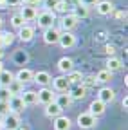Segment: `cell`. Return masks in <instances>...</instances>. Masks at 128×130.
I'll return each instance as SVG.
<instances>
[{"mask_svg": "<svg viewBox=\"0 0 128 130\" xmlns=\"http://www.w3.org/2000/svg\"><path fill=\"white\" fill-rule=\"evenodd\" d=\"M36 20H38V27L42 29H49V27H54V22H56V14L54 11H42L36 14Z\"/></svg>", "mask_w": 128, "mask_h": 130, "instance_id": "6da1fadb", "label": "cell"}, {"mask_svg": "<svg viewBox=\"0 0 128 130\" xmlns=\"http://www.w3.org/2000/svg\"><path fill=\"white\" fill-rule=\"evenodd\" d=\"M76 121H78V126L81 130H90V128H94L96 125H98V118L92 116L90 112H81Z\"/></svg>", "mask_w": 128, "mask_h": 130, "instance_id": "7a4b0ae2", "label": "cell"}, {"mask_svg": "<svg viewBox=\"0 0 128 130\" xmlns=\"http://www.w3.org/2000/svg\"><path fill=\"white\" fill-rule=\"evenodd\" d=\"M78 22H79V18H78L74 13H67V14H63V16H61L60 25H61L63 31H72V29L78 25Z\"/></svg>", "mask_w": 128, "mask_h": 130, "instance_id": "3957f363", "label": "cell"}, {"mask_svg": "<svg viewBox=\"0 0 128 130\" xmlns=\"http://www.w3.org/2000/svg\"><path fill=\"white\" fill-rule=\"evenodd\" d=\"M54 90L49 89V87H42L38 92H36V98H38V103H43V105H49L54 101Z\"/></svg>", "mask_w": 128, "mask_h": 130, "instance_id": "277c9868", "label": "cell"}, {"mask_svg": "<svg viewBox=\"0 0 128 130\" xmlns=\"http://www.w3.org/2000/svg\"><path fill=\"white\" fill-rule=\"evenodd\" d=\"M51 81H52L54 90H58V92H67L70 89V83H69V79H67V74H61L58 78H52Z\"/></svg>", "mask_w": 128, "mask_h": 130, "instance_id": "5b68a950", "label": "cell"}, {"mask_svg": "<svg viewBox=\"0 0 128 130\" xmlns=\"http://www.w3.org/2000/svg\"><path fill=\"white\" fill-rule=\"evenodd\" d=\"M60 40V31L56 27H49V29H43V42L47 45H56Z\"/></svg>", "mask_w": 128, "mask_h": 130, "instance_id": "8992f818", "label": "cell"}, {"mask_svg": "<svg viewBox=\"0 0 128 130\" xmlns=\"http://www.w3.org/2000/svg\"><path fill=\"white\" fill-rule=\"evenodd\" d=\"M2 123H4V126H6L7 130H16V128L22 125V123H20V116H18L16 112H9L7 116L4 118Z\"/></svg>", "mask_w": 128, "mask_h": 130, "instance_id": "52a82bcc", "label": "cell"}, {"mask_svg": "<svg viewBox=\"0 0 128 130\" xmlns=\"http://www.w3.org/2000/svg\"><path fill=\"white\" fill-rule=\"evenodd\" d=\"M58 43H60L63 49H70V47H74V43H76V36L72 35L70 31H63V32H60Z\"/></svg>", "mask_w": 128, "mask_h": 130, "instance_id": "ba28073f", "label": "cell"}, {"mask_svg": "<svg viewBox=\"0 0 128 130\" xmlns=\"http://www.w3.org/2000/svg\"><path fill=\"white\" fill-rule=\"evenodd\" d=\"M96 11L101 16H108V14L114 13V4H112L110 0H99V2L96 4Z\"/></svg>", "mask_w": 128, "mask_h": 130, "instance_id": "9c48e42d", "label": "cell"}, {"mask_svg": "<svg viewBox=\"0 0 128 130\" xmlns=\"http://www.w3.org/2000/svg\"><path fill=\"white\" fill-rule=\"evenodd\" d=\"M98 100L103 101L105 105H106V103H112V101L116 100V92L112 90L110 87H103V89H99V92H98Z\"/></svg>", "mask_w": 128, "mask_h": 130, "instance_id": "30bf717a", "label": "cell"}, {"mask_svg": "<svg viewBox=\"0 0 128 130\" xmlns=\"http://www.w3.org/2000/svg\"><path fill=\"white\" fill-rule=\"evenodd\" d=\"M105 110H106V105L103 103V101H99L98 98L90 103V107H88V112L92 114V116H96V118H99V116H103L105 114Z\"/></svg>", "mask_w": 128, "mask_h": 130, "instance_id": "8fae6325", "label": "cell"}, {"mask_svg": "<svg viewBox=\"0 0 128 130\" xmlns=\"http://www.w3.org/2000/svg\"><path fill=\"white\" fill-rule=\"evenodd\" d=\"M36 14H38V9L34 6H24L20 9V16L24 18V22H31V20H36Z\"/></svg>", "mask_w": 128, "mask_h": 130, "instance_id": "7c38bea8", "label": "cell"}, {"mask_svg": "<svg viewBox=\"0 0 128 130\" xmlns=\"http://www.w3.org/2000/svg\"><path fill=\"white\" fill-rule=\"evenodd\" d=\"M51 74L47 72V71H38V72H34L33 74V81H36L38 85H42V87H49V83H51Z\"/></svg>", "mask_w": 128, "mask_h": 130, "instance_id": "4fadbf2b", "label": "cell"}, {"mask_svg": "<svg viewBox=\"0 0 128 130\" xmlns=\"http://www.w3.org/2000/svg\"><path fill=\"white\" fill-rule=\"evenodd\" d=\"M67 92H69V96L72 98V101L83 100V98L87 96V89H85L83 85H70V89H69Z\"/></svg>", "mask_w": 128, "mask_h": 130, "instance_id": "5bb4252c", "label": "cell"}, {"mask_svg": "<svg viewBox=\"0 0 128 130\" xmlns=\"http://www.w3.org/2000/svg\"><path fill=\"white\" fill-rule=\"evenodd\" d=\"M7 103H9V110H11V112H16V114H20V112L25 108V103L22 101L20 96H11Z\"/></svg>", "mask_w": 128, "mask_h": 130, "instance_id": "9a60e30c", "label": "cell"}, {"mask_svg": "<svg viewBox=\"0 0 128 130\" xmlns=\"http://www.w3.org/2000/svg\"><path fill=\"white\" fill-rule=\"evenodd\" d=\"M70 125H72V121H70L67 116H58V118H54V121H52L54 130H70Z\"/></svg>", "mask_w": 128, "mask_h": 130, "instance_id": "2e32d148", "label": "cell"}, {"mask_svg": "<svg viewBox=\"0 0 128 130\" xmlns=\"http://www.w3.org/2000/svg\"><path fill=\"white\" fill-rule=\"evenodd\" d=\"M54 103L60 108H69L72 105V98L69 96V92H63V94H56L54 96Z\"/></svg>", "mask_w": 128, "mask_h": 130, "instance_id": "e0dca14e", "label": "cell"}, {"mask_svg": "<svg viewBox=\"0 0 128 130\" xmlns=\"http://www.w3.org/2000/svg\"><path fill=\"white\" fill-rule=\"evenodd\" d=\"M58 69H60L61 74H69L70 71H74V61H72V58L63 56V58L58 61Z\"/></svg>", "mask_w": 128, "mask_h": 130, "instance_id": "ac0fdd59", "label": "cell"}, {"mask_svg": "<svg viewBox=\"0 0 128 130\" xmlns=\"http://www.w3.org/2000/svg\"><path fill=\"white\" fill-rule=\"evenodd\" d=\"M34 36V27H31V25H22L18 29V38L22 42H31Z\"/></svg>", "mask_w": 128, "mask_h": 130, "instance_id": "d6986e66", "label": "cell"}, {"mask_svg": "<svg viewBox=\"0 0 128 130\" xmlns=\"http://www.w3.org/2000/svg\"><path fill=\"white\" fill-rule=\"evenodd\" d=\"M33 71L31 69H20L16 74H14V79L20 81V83H29V81H33Z\"/></svg>", "mask_w": 128, "mask_h": 130, "instance_id": "ffe728a7", "label": "cell"}, {"mask_svg": "<svg viewBox=\"0 0 128 130\" xmlns=\"http://www.w3.org/2000/svg\"><path fill=\"white\" fill-rule=\"evenodd\" d=\"M119 69H123V61L119 58H116V56H108V60H106V71L116 72Z\"/></svg>", "mask_w": 128, "mask_h": 130, "instance_id": "44dd1931", "label": "cell"}, {"mask_svg": "<svg viewBox=\"0 0 128 130\" xmlns=\"http://www.w3.org/2000/svg\"><path fill=\"white\" fill-rule=\"evenodd\" d=\"M20 98H22V101L25 103V107L38 103V98H36V92H34V90H25V92L20 94Z\"/></svg>", "mask_w": 128, "mask_h": 130, "instance_id": "7402d4cb", "label": "cell"}, {"mask_svg": "<svg viewBox=\"0 0 128 130\" xmlns=\"http://www.w3.org/2000/svg\"><path fill=\"white\" fill-rule=\"evenodd\" d=\"M61 112H63V108H60L54 101L52 103H49V105H45V114H47V116H49V118H58V116H61Z\"/></svg>", "mask_w": 128, "mask_h": 130, "instance_id": "603a6c76", "label": "cell"}, {"mask_svg": "<svg viewBox=\"0 0 128 130\" xmlns=\"http://www.w3.org/2000/svg\"><path fill=\"white\" fill-rule=\"evenodd\" d=\"M13 79H14V74L11 71L2 69V72H0V87H9V83Z\"/></svg>", "mask_w": 128, "mask_h": 130, "instance_id": "cb8c5ba5", "label": "cell"}, {"mask_svg": "<svg viewBox=\"0 0 128 130\" xmlns=\"http://www.w3.org/2000/svg\"><path fill=\"white\" fill-rule=\"evenodd\" d=\"M7 90L11 92V96H20V94L24 92V83H20V81H16V79H13L11 83H9V87H7Z\"/></svg>", "mask_w": 128, "mask_h": 130, "instance_id": "d4e9b609", "label": "cell"}, {"mask_svg": "<svg viewBox=\"0 0 128 130\" xmlns=\"http://www.w3.org/2000/svg\"><path fill=\"white\" fill-rule=\"evenodd\" d=\"M67 79H69V83H70V85H81L83 74H81V72H78V71H70V72L67 74Z\"/></svg>", "mask_w": 128, "mask_h": 130, "instance_id": "484cf974", "label": "cell"}, {"mask_svg": "<svg viewBox=\"0 0 128 130\" xmlns=\"http://www.w3.org/2000/svg\"><path fill=\"white\" fill-rule=\"evenodd\" d=\"M94 78H96V81H98V83H108V81L112 79V72L106 71V69H103V71H99L98 74H96Z\"/></svg>", "mask_w": 128, "mask_h": 130, "instance_id": "4316f807", "label": "cell"}, {"mask_svg": "<svg viewBox=\"0 0 128 130\" xmlns=\"http://www.w3.org/2000/svg\"><path fill=\"white\" fill-rule=\"evenodd\" d=\"M76 16H78V18H87V16H88V7L87 6H83L81 2H78V6L74 7V11H72Z\"/></svg>", "mask_w": 128, "mask_h": 130, "instance_id": "83f0119b", "label": "cell"}, {"mask_svg": "<svg viewBox=\"0 0 128 130\" xmlns=\"http://www.w3.org/2000/svg\"><path fill=\"white\" fill-rule=\"evenodd\" d=\"M52 11H54V13H60V14H67V13H69V4L63 2V0H58V4L54 6Z\"/></svg>", "mask_w": 128, "mask_h": 130, "instance_id": "f1b7e54d", "label": "cell"}, {"mask_svg": "<svg viewBox=\"0 0 128 130\" xmlns=\"http://www.w3.org/2000/svg\"><path fill=\"white\" fill-rule=\"evenodd\" d=\"M11 25H13L14 29H20L22 25H25V22H24L22 16H20V13H14V14L11 16Z\"/></svg>", "mask_w": 128, "mask_h": 130, "instance_id": "f546056e", "label": "cell"}, {"mask_svg": "<svg viewBox=\"0 0 128 130\" xmlns=\"http://www.w3.org/2000/svg\"><path fill=\"white\" fill-rule=\"evenodd\" d=\"M13 42H14V35H13V32H2V45L4 47H9Z\"/></svg>", "mask_w": 128, "mask_h": 130, "instance_id": "4dcf8cb0", "label": "cell"}, {"mask_svg": "<svg viewBox=\"0 0 128 130\" xmlns=\"http://www.w3.org/2000/svg\"><path fill=\"white\" fill-rule=\"evenodd\" d=\"M96 83H98V81H96V78H94V76H87V78H83V79H81V85H83L85 89L94 87Z\"/></svg>", "mask_w": 128, "mask_h": 130, "instance_id": "1f68e13d", "label": "cell"}, {"mask_svg": "<svg viewBox=\"0 0 128 130\" xmlns=\"http://www.w3.org/2000/svg\"><path fill=\"white\" fill-rule=\"evenodd\" d=\"M9 112H11V110H9V103H7V101H0V118L4 119Z\"/></svg>", "mask_w": 128, "mask_h": 130, "instance_id": "d6a6232c", "label": "cell"}, {"mask_svg": "<svg viewBox=\"0 0 128 130\" xmlns=\"http://www.w3.org/2000/svg\"><path fill=\"white\" fill-rule=\"evenodd\" d=\"M11 92L7 90V87H0V101H9Z\"/></svg>", "mask_w": 128, "mask_h": 130, "instance_id": "836d02e7", "label": "cell"}, {"mask_svg": "<svg viewBox=\"0 0 128 130\" xmlns=\"http://www.w3.org/2000/svg\"><path fill=\"white\" fill-rule=\"evenodd\" d=\"M42 2H43V7H45L47 11H52L54 6L58 4V0H42Z\"/></svg>", "mask_w": 128, "mask_h": 130, "instance_id": "e575fe53", "label": "cell"}, {"mask_svg": "<svg viewBox=\"0 0 128 130\" xmlns=\"http://www.w3.org/2000/svg\"><path fill=\"white\" fill-rule=\"evenodd\" d=\"M78 2H81L83 6H87V7H90V6H96L99 2V0H78Z\"/></svg>", "mask_w": 128, "mask_h": 130, "instance_id": "d590c367", "label": "cell"}, {"mask_svg": "<svg viewBox=\"0 0 128 130\" xmlns=\"http://www.w3.org/2000/svg\"><path fill=\"white\" fill-rule=\"evenodd\" d=\"M40 2H42V0H22V4H25V6H34V7H36Z\"/></svg>", "mask_w": 128, "mask_h": 130, "instance_id": "8d00e7d4", "label": "cell"}, {"mask_svg": "<svg viewBox=\"0 0 128 130\" xmlns=\"http://www.w3.org/2000/svg\"><path fill=\"white\" fill-rule=\"evenodd\" d=\"M116 18H117V20L126 18V11H117V13H116Z\"/></svg>", "mask_w": 128, "mask_h": 130, "instance_id": "74e56055", "label": "cell"}, {"mask_svg": "<svg viewBox=\"0 0 128 130\" xmlns=\"http://www.w3.org/2000/svg\"><path fill=\"white\" fill-rule=\"evenodd\" d=\"M7 6H22V0H6Z\"/></svg>", "mask_w": 128, "mask_h": 130, "instance_id": "f35d334b", "label": "cell"}, {"mask_svg": "<svg viewBox=\"0 0 128 130\" xmlns=\"http://www.w3.org/2000/svg\"><path fill=\"white\" fill-rule=\"evenodd\" d=\"M105 51H106V54H108V56H114V53H116V49L112 47V45H106V49H105Z\"/></svg>", "mask_w": 128, "mask_h": 130, "instance_id": "ab89813d", "label": "cell"}, {"mask_svg": "<svg viewBox=\"0 0 128 130\" xmlns=\"http://www.w3.org/2000/svg\"><path fill=\"white\" fill-rule=\"evenodd\" d=\"M7 7V2L6 0H0V9H6Z\"/></svg>", "mask_w": 128, "mask_h": 130, "instance_id": "60d3db41", "label": "cell"}, {"mask_svg": "<svg viewBox=\"0 0 128 130\" xmlns=\"http://www.w3.org/2000/svg\"><path fill=\"white\" fill-rule=\"evenodd\" d=\"M126 107H128V98H124V100H123V108L126 110Z\"/></svg>", "mask_w": 128, "mask_h": 130, "instance_id": "b9f144b4", "label": "cell"}, {"mask_svg": "<svg viewBox=\"0 0 128 130\" xmlns=\"http://www.w3.org/2000/svg\"><path fill=\"white\" fill-rule=\"evenodd\" d=\"M2 58H4V49L0 47V60H2Z\"/></svg>", "mask_w": 128, "mask_h": 130, "instance_id": "7bdbcfd3", "label": "cell"}, {"mask_svg": "<svg viewBox=\"0 0 128 130\" xmlns=\"http://www.w3.org/2000/svg\"><path fill=\"white\" fill-rule=\"evenodd\" d=\"M2 27H4V22H2V18H0V32H2Z\"/></svg>", "mask_w": 128, "mask_h": 130, "instance_id": "ee69618b", "label": "cell"}, {"mask_svg": "<svg viewBox=\"0 0 128 130\" xmlns=\"http://www.w3.org/2000/svg\"><path fill=\"white\" fill-rule=\"evenodd\" d=\"M2 69H4V65H2V60H0V72H2Z\"/></svg>", "mask_w": 128, "mask_h": 130, "instance_id": "f6af8a7d", "label": "cell"}, {"mask_svg": "<svg viewBox=\"0 0 128 130\" xmlns=\"http://www.w3.org/2000/svg\"><path fill=\"white\" fill-rule=\"evenodd\" d=\"M0 130H4V123L2 121H0Z\"/></svg>", "mask_w": 128, "mask_h": 130, "instance_id": "bcb514c9", "label": "cell"}, {"mask_svg": "<svg viewBox=\"0 0 128 130\" xmlns=\"http://www.w3.org/2000/svg\"><path fill=\"white\" fill-rule=\"evenodd\" d=\"M63 2H67V4H69V2H70V0H63Z\"/></svg>", "mask_w": 128, "mask_h": 130, "instance_id": "7dc6e473", "label": "cell"}, {"mask_svg": "<svg viewBox=\"0 0 128 130\" xmlns=\"http://www.w3.org/2000/svg\"><path fill=\"white\" fill-rule=\"evenodd\" d=\"M6 130H7V128H6Z\"/></svg>", "mask_w": 128, "mask_h": 130, "instance_id": "c3c4849f", "label": "cell"}]
</instances>
